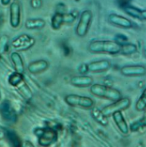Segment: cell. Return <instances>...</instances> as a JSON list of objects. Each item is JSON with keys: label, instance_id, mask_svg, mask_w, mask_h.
<instances>
[{"label": "cell", "instance_id": "1", "mask_svg": "<svg viewBox=\"0 0 146 147\" xmlns=\"http://www.w3.org/2000/svg\"><path fill=\"white\" fill-rule=\"evenodd\" d=\"M88 49L92 53H108L115 55L120 53L121 44L116 40H95L91 41Z\"/></svg>", "mask_w": 146, "mask_h": 147}, {"label": "cell", "instance_id": "2", "mask_svg": "<svg viewBox=\"0 0 146 147\" xmlns=\"http://www.w3.org/2000/svg\"><path fill=\"white\" fill-rule=\"evenodd\" d=\"M90 92L96 97L112 101H116L122 97L120 91L103 84H92L90 88Z\"/></svg>", "mask_w": 146, "mask_h": 147}, {"label": "cell", "instance_id": "3", "mask_svg": "<svg viewBox=\"0 0 146 147\" xmlns=\"http://www.w3.org/2000/svg\"><path fill=\"white\" fill-rule=\"evenodd\" d=\"M93 20V13L90 10H85L80 13L78 23L75 28L77 37H84L88 34Z\"/></svg>", "mask_w": 146, "mask_h": 147}, {"label": "cell", "instance_id": "4", "mask_svg": "<svg viewBox=\"0 0 146 147\" xmlns=\"http://www.w3.org/2000/svg\"><path fill=\"white\" fill-rule=\"evenodd\" d=\"M34 134L38 137V143L42 146H49L58 138L57 133L51 128H36Z\"/></svg>", "mask_w": 146, "mask_h": 147}, {"label": "cell", "instance_id": "5", "mask_svg": "<svg viewBox=\"0 0 146 147\" xmlns=\"http://www.w3.org/2000/svg\"><path fill=\"white\" fill-rule=\"evenodd\" d=\"M36 40L34 37L28 34H21L15 37L12 40V48L15 51H26L32 48L35 44Z\"/></svg>", "mask_w": 146, "mask_h": 147}, {"label": "cell", "instance_id": "6", "mask_svg": "<svg viewBox=\"0 0 146 147\" xmlns=\"http://www.w3.org/2000/svg\"><path fill=\"white\" fill-rule=\"evenodd\" d=\"M64 101L67 105L72 107H79L87 109L92 108L94 105V102L91 97L75 94H69L66 95Z\"/></svg>", "mask_w": 146, "mask_h": 147}, {"label": "cell", "instance_id": "7", "mask_svg": "<svg viewBox=\"0 0 146 147\" xmlns=\"http://www.w3.org/2000/svg\"><path fill=\"white\" fill-rule=\"evenodd\" d=\"M131 105V100L128 97H121L119 100L113 101L110 105L104 106L102 108V111L107 117H110L112 113L117 111H124L126 110Z\"/></svg>", "mask_w": 146, "mask_h": 147}, {"label": "cell", "instance_id": "8", "mask_svg": "<svg viewBox=\"0 0 146 147\" xmlns=\"http://www.w3.org/2000/svg\"><path fill=\"white\" fill-rule=\"evenodd\" d=\"M10 24L14 29L19 27L21 21V7L18 0H15L10 5Z\"/></svg>", "mask_w": 146, "mask_h": 147}, {"label": "cell", "instance_id": "9", "mask_svg": "<svg viewBox=\"0 0 146 147\" xmlns=\"http://www.w3.org/2000/svg\"><path fill=\"white\" fill-rule=\"evenodd\" d=\"M120 73L126 77H138L146 74V67L144 65H125L120 68Z\"/></svg>", "mask_w": 146, "mask_h": 147}, {"label": "cell", "instance_id": "10", "mask_svg": "<svg viewBox=\"0 0 146 147\" xmlns=\"http://www.w3.org/2000/svg\"><path fill=\"white\" fill-rule=\"evenodd\" d=\"M108 21L111 24L123 29H131L133 26V24L129 18L116 13H111L109 15Z\"/></svg>", "mask_w": 146, "mask_h": 147}, {"label": "cell", "instance_id": "11", "mask_svg": "<svg viewBox=\"0 0 146 147\" xmlns=\"http://www.w3.org/2000/svg\"><path fill=\"white\" fill-rule=\"evenodd\" d=\"M110 67V61L108 59L97 60L88 64V72H92V73H103L108 70Z\"/></svg>", "mask_w": 146, "mask_h": 147}, {"label": "cell", "instance_id": "12", "mask_svg": "<svg viewBox=\"0 0 146 147\" xmlns=\"http://www.w3.org/2000/svg\"><path fill=\"white\" fill-rule=\"evenodd\" d=\"M94 79L91 76L86 75L72 76L70 78V84L76 87L85 88L91 86L93 84Z\"/></svg>", "mask_w": 146, "mask_h": 147}, {"label": "cell", "instance_id": "13", "mask_svg": "<svg viewBox=\"0 0 146 147\" xmlns=\"http://www.w3.org/2000/svg\"><path fill=\"white\" fill-rule=\"evenodd\" d=\"M49 67V62L45 59H39L32 61L28 65L27 69L32 74H39L45 71Z\"/></svg>", "mask_w": 146, "mask_h": 147}, {"label": "cell", "instance_id": "14", "mask_svg": "<svg viewBox=\"0 0 146 147\" xmlns=\"http://www.w3.org/2000/svg\"><path fill=\"white\" fill-rule=\"evenodd\" d=\"M112 119L114 120L116 125H117L119 130L124 135L128 134L129 128L128 125L124 117L122 111H117L112 113Z\"/></svg>", "mask_w": 146, "mask_h": 147}, {"label": "cell", "instance_id": "15", "mask_svg": "<svg viewBox=\"0 0 146 147\" xmlns=\"http://www.w3.org/2000/svg\"><path fill=\"white\" fill-rule=\"evenodd\" d=\"M10 59H11V61L13 62L15 71L24 74V72H25L24 62L22 57L20 55V53L18 51L12 52L11 54H10Z\"/></svg>", "mask_w": 146, "mask_h": 147}, {"label": "cell", "instance_id": "16", "mask_svg": "<svg viewBox=\"0 0 146 147\" xmlns=\"http://www.w3.org/2000/svg\"><path fill=\"white\" fill-rule=\"evenodd\" d=\"M124 10L129 16L141 21H146V10H140L135 7L128 5L124 7Z\"/></svg>", "mask_w": 146, "mask_h": 147}, {"label": "cell", "instance_id": "17", "mask_svg": "<svg viewBox=\"0 0 146 147\" xmlns=\"http://www.w3.org/2000/svg\"><path fill=\"white\" fill-rule=\"evenodd\" d=\"M46 25L44 19L40 18H29L25 22V27L29 30H40L43 29Z\"/></svg>", "mask_w": 146, "mask_h": 147}, {"label": "cell", "instance_id": "18", "mask_svg": "<svg viewBox=\"0 0 146 147\" xmlns=\"http://www.w3.org/2000/svg\"><path fill=\"white\" fill-rule=\"evenodd\" d=\"M91 114L93 119H94L99 124L102 126H107L108 125V117L103 113L102 111L100 110L98 108L93 107L91 111Z\"/></svg>", "mask_w": 146, "mask_h": 147}, {"label": "cell", "instance_id": "19", "mask_svg": "<svg viewBox=\"0 0 146 147\" xmlns=\"http://www.w3.org/2000/svg\"><path fill=\"white\" fill-rule=\"evenodd\" d=\"M64 24H65L64 14L61 12H56L51 18V21H50L51 27L54 30H59Z\"/></svg>", "mask_w": 146, "mask_h": 147}, {"label": "cell", "instance_id": "20", "mask_svg": "<svg viewBox=\"0 0 146 147\" xmlns=\"http://www.w3.org/2000/svg\"><path fill=\"white\" fill-rule=\"evenodd\" d=\"M8 82L13 86H19L20 84L24 82V74L15 71V73H12L9 76Z\"/></svg>", "mask_w": 146, "mask_h": 147}, {"label": "cell", "instance_id": "21", "mask_svg": "<svg viewBox=\"0 0 146 147\" xmlns=\"http://www.w3.org/2000/svg\"><path fill=\"white\" fill-rule=\"evenodd\" d=\"M9 102L5 101L2 103V115L5 119L13 120V115H15L14 111L10 107Z\"/></svg>", "mask_w": 146, "mask_h": 147}, {"label": "cell", "instance_id": "22", "mask_svg": "<svg viewBox=\"0 0 146 147\" xmlns=\"http://www.w3.org/2000/svg\"><path fill=\"white\" fill-rule=\"evenodd\" d=\"M137 51V46L133 43H124L121 45L120 53L123 55H132Z\"/></svg>", "mask_w": 146, "mask_h": 147}, {"label": "cell", "instance_id": "23", "mask_svg": "<svg viewBox=\"0 0 146 147\" xmlns=\"http://www.w3.org/2000/svg\"><path fill=\"white\" fill-rule=\"evenodd\" d=\"M135 108L137 111H143L146 109V88L143 90L141 96L137 100Z\"/></svg>", "mask_w": 146, "mask_h": 147}, {"label": "cell", "instance_id": "24", "mask_svg": "<svg viewBox=\"0 0 146 147\" xmlns=\"http://www.w3.org/2000/svg\"><path fill=\"white\" fill-rule=\"evenodd\" d=\"M6 136L7 137L8 141L11 143V145H13V146H22L19 138L13 131H7L6 133Z\"/></svg>", "mask_w": 146, "mask_h": 147}, {"label": "cell", "instance_id": "25", "mask_svg": "<svg viewBox=\"0 0 146 147\" xmlns=\"http://www.w3.org/2000/svg\"><path fill=\"white\" fill-rule=\"evenodd\" d=\"M144 127H146V115H145L141 119L132 123V125H130L129 129L132 132H136V131L139 130V129Z\"/></svg>", "mask_w": 146, "mask_h": 147}, {"label": "cell", "instance_id": "26", "mask_svg": "<svg viewBox=\"0 0 146 147\" xmlns=\"http://www.w3.org/2000/svg\"><path fill=\"white\" fill-rule=\"evenodd\" d=\"M19 90L24 98H26L27 100H30L32 99V92L26 84H21V86H19Z\"/></svg>", "mask_w": 146, "mask_h": 147}, {"label": "cell", "instance_id": "27", "mask_svg": "<svg viewBox=\"0 0 146 147\" xmlns=\"http://www.w3.org/2000/svg\"><path fill=\"white\" fill-rule=\"evenodd\" d=\"M8 42H9V37L5 34H3L1 37V41H0V51H1L2 54H3L5 51H7Z\"/></svg>", "mask_w": 146, "mask_h": 147}, {"label": "cell", "instance_id": "28", "mask_svg": "<svg viewBox=\"0 0 146 147\" xmlns=\"http://www.w3.org/2000/svg\"><path fill=\"white\" fill-rule=\"evenodd\" d=\"M30 5L33 9H39L42 6V0H31Z\"/></svg>", "mask_w": 146, "mask_h": 147}, {"label": "cell", "instance_id": "29", "mask_svg": "<svg viewBox=\"0 0 146 147\" xmlns=\"http://www.w3.org/2000/svg\"><path fill=\"white\" fill-rule=\"evenodd\" d=\"M75 19V16H74L72 13H68V14H64V22L65 24H69L72 23Z\"/></svg>", "mask_w": 146, "mask_h": 147}, {"label": "cell", "instance_id": "30", "mask_svg": "<svg viewBox=\"0 0 146 147\" xmlns=\"http://www.w3.org/2000/svg\"><path fill=\"white\" fill-rule=\"evenodd\" d=\"M12 3V0H1V4L3 6H7Z\"/></svg>", "mask_w": 146, "mask_h": 147}, {"label": "cell", "instance_id": "31", "mask_svg": "<svg viewBox=\"0 0 146 147\" xmlns=\"http://www.w3.org/2000/svg\"><path fill=\"white\" fill-rule=\"evenodd\" d=\"M24 146H34V145H33L32 143L29 142V141H26L25 144H24Z\"/></svg>", "mask_w": 146, "mask_h": 147}, {"label": "cell", "instance_id": "32", "mask_svg": "<svg viewBox=\"0 0 146 147\" xmlns=\"http://www.w3.org/2000/svg\"><path fill=\"white\" fill-rule=\"evenodd\" d=\"M143 54H144V56H145V57H146V49H145V50H144V51H143Z\"/></svg>", "mask_w": 146, "mask_h": 147}]
</instances>
